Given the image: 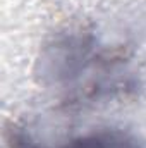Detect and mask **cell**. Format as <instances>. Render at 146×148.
Listing matches in <instances>:
<instances>
[{
    "label": "cell",
    "instance_id": "1",
    "mask_svg": "<svg viewBox=\"0 0 146 148\" xmlns=\"http://www.w3.org/2000/svg\"><path fill=\"white\" fill-rule=\"evenodd\" d=\"M26 148V147H23ZM40 148V147H31ZM59 148H141L136 140L129 138L124 133L119 131H100V133H91L88 136L77 138L71 143H65L64 147Z\"/></svg>",
    "mask_w": 146,
    "mask_h": 148
}]
</instances>
